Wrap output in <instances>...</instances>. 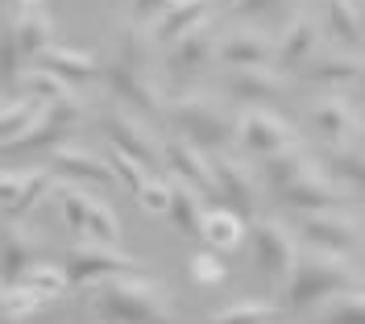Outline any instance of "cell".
I'll list each match as a JSON object with an SVG mask.
<instances>
[{
  "label": "cell",
  "instance_id": "obj_26",
  "mask_svg": "<svg viewBox=\"0 0 365 324\" xmlns=\"http://www.w3.org/2000/svg\"><path fill=\"white\" fill-rule=\"evenodd\" d=\"M0 262H4V283H21L25 270L42 262V250H38V241H34V237H29V233H25L17 221H9V225H4Z\"/></svg>",
  "mask_w": 365,
  "mask_h": 324
},
{
  "label": "cell",
  "instance_id": "obj_5",
  "mask_svg": "<svg viewBox=\"0 0 365 324\" xmlns=\"http://www.w3.org/2000/svg\"><path fill=\"white\" fill-rule=\"evenodd\" d=\"M58 262H63V270H67L71 287H100V283L120 278V275H145L133 254H125V250H116V245H100V241L71 245Z\"/></svg>",
  "mask_w": 365,
  "mask_h": 324
},
{
  "label": "cell",
  "instance_id": "obj_47",
  "mask_svg": "<svg viewBox=\"0 0 365 324\" xmlns=\"http://www.w3.org/2000/svg\"><path fill=\"white\" fill-rule=\"evenodd\" d=\"M357 13H361V25H365V4H361V9H357Z\"/></svg>",
  "mask_w": 365,
  "mask_h": 324
},
{
  "label": "cell",
  "instance_id": "obj_3",
  "mask_svg": "<svg viewBox=\"0 0 365 324\" xmlns=\"http://www.w3.org/2000/svg\"><path fill=\"white\" fill-rule=\"evenodd\" d=\"M91 308L104 324H175L166 287L145 275H120L91 287Z\"/></svg>",
  "mask_w": 365,
  "mask_h": 324
},
{
  "label": "cell",
  "instance_id": "obj_10",
  "mask_svg": "<svg viewBox=\"0 0 365 324\" xmlns=\"http://www.w3.org/2000/svg\"><path fill=\"white\" fill-rule=\"evenodd\" d=\"M212 175H216V196L241 216H257L262 208V179H253L250 171L228 154H212Z\"/></svg>",
  "mask_w": 365,
  "mask_h": 324
},
{
  "label": "cell",
  "instance_id": "obj_7",
  "mask_svg": "<svg viewBox=\"0 0 365 324\" xmlns=\"http://www.w3.org/2000/svg\"><path fill=\"white\" fill-rule=\"evenodd\" d=\"M250 241H253V262L262 266V275L270 278V283L287 287V278H291V270H295V262H299V250H295L299 237L287 225L262 216V221L250 225Z\"/></svg>",
  "mask_w": 365,
  "mask_h": 324
},
{
  "label": "cell",
  "instance_id": "obj_39",
  "mask_svg": "<svg viewBox=\"0 0 365 324\" xmlns=\"http://www.w3.org/2000/svg\"><path fill=\"white\" fill-rule=\"evenodd\" d=\"M108 162H113V171H116V183L125 187V191H133V200H137V191L150 183V171H145L137 158L120 154V150H113V154H108Z\"/></svg>",
  "mask_w": 365,
  "mask_h": 324
},
{
  "label": "cell",
  "instance_id": "obj_21",
  "mask_svg": "<svg viewBox=\"0 0 365 324\" xmlns=\"http://www.w3.org/2000/svg\"><path fill=\"white\" fill-rule=\"evenodd\" d=\"M312 59H316V25L312 17H291V25L282 29V38H278V54H274V67L278 71H303L312 67Z\"/></svg>",
  "mask_w": 365,
  "mask_h": 324
},
{
  "label": "cell",
  "instance_id": "obj_20",
  "mask_svg": "<svg viewBox=\"0 0 365 324\" xmlns=\"http://www.w3.org/2000/svg\"><path fill=\"white\" fill-rule=\"evenodd\" d=\"M207 13H212V0H175L158 21H154V29H150L154 46H175V42H182L187 34L204 29Z\"/></svg>",
  "mask_w": 365,
  "mask_h": 324
},
{
  "label": "cell",
  "instance_id": "obj_49",
  "mask_svg": "<svg viewBox=\"0 0 365 324\" xmlns=\"http://www.w3.org/2000/svg\"><path fill=\"white\" fill-rule=\"evenodd\" d=\"M361 96H365V79H361Z\"/></svg>",
  "mask_w": 365,
  "mask_h": 324
},
{
  "label": "cell",
  "instance_id": "obj_36",
  "mask_svg": "<svg viewBox=\"0 0 365 324\" xmlns=\"http://www.w3.org/2000/svg\"><path fill=\"white\" fill-rule=\"evenodd\" d=\"M88 241H100V245H120V216H116L104 200L91 196V212H88Z\"/></svg>",
  "mask_w": 365,
  "mask_h": 324
},
{
  "label": "cell",
  "instance_id": "obj_43",
  "mask_svg": "<svg viewBox=\"0 0 365 324\" xmlns=\"http://www.w3.org/2000/svg\"><path fill=\"white\" fill-rule=\"evenodd\" d=\"M237 17H262V13H270V9H278V0H232L228 4Z\"/></svg>",
  "mask_w": 365,
  "mask_h": 324
},
{
  "label": "cell",
  "instance_id": "obj_38",
  "mask_svg": "<svg viewBox=\"0 0 365 324\" xmlns=\"http://www.w3.org/2000/svg\"><path fill=\"white\" fill-rule=\"evenodd\" d=\"M316 324H365V287L361 291H349V295H336L319 312Z\"/></svg>",
  "mask_w": 365,
  "mask_h": 324
},
{
  "label": "cell",
  "instance_id": "obj_19",
  "mask_svg": "<svg viewBox=\"0 0 365 324\" xmlns=\"http://www.w3.org/2000/svg\"><path fill=\"white\" fill-rule=\"evenodd\" d=\"M278 200L287 204V208L295 212H336L349 200L344 196V187L336 179H328V175H307V179H299L295 187H287V191H278Z\"/></svg>",
  "mask_w": 365,
  "mask_h": 324
},
{
  "label": "cell",
  "instance_id": "obj_4",
  "mask_svg": "<svg viewBox=\"0 0 365 324\" xmlns=\"http://www.w3.org/2000/svg\"><path fill=\"white\" fill-rule=\"evenodd\" d=\"M166 121H170L175 138L200 146L204 154H225L228 146L241 138V116L225 113L216 100H207V96H200V92L170 96Z\"/></svg>",
  "mask_w": 365,
  "mask_h": 324
},
{
  "label": "cell",
  "instance_id": "obj_42",
  "mask_svg": "<svg viewBox=\"0 0 365 324\" xmlns=\"http://www.w3.org/2000/svg\"><path fill=\"white\" fill-rule=\"evenodd\" d=\"M0 54H4V75H9V79H17V75H21V71H17V54H21V46H17V29H13V21L4 25Z\"/></svg>",
  "mask_w": 365,
  "mask_h": 324
},
{
  "label": "cell",
  "instance_id": "obj_45",
  "mask_svg": "<svg viewBox=\"0 0 365 324\" xmlns=\"http://www.w3.org/2000/svg\"><path fill=\"white\" fill-rule=\"evenodd\" d=\"M17 4H25V9L34 13V9H38V4H46V0H17Z\"/></svg>",
  "mask_w": 365,
  "mask_h": 324
},
{
  "label": "cell",
  "instance_id": "obj_11",
  "mask_svg": "<svg viewBox=\"0 0 365 324\" xmlns=\"http://www.w3.org/2000/svg\"><path fill=\"white\" fill-rule=\"evenodd\" d=\"M307 125H312V133H316L328 150L357 146V129H361L357 113L349 108V100H341V96H324V100H316V104L307 108Z\"/></svg>",
  "mask_w": 365,
  "mask_h": 324
},
{
  "label": "cell",
  "instance_id": "obj_46",
  "mask_svg": "<svg viewBox=\"0 0 365 324\" xmlns=\"http://www.w3.org/2000/svg\"><path fill=\"white\" fill-rule=\"evenodd\" d=\"M357 146L365 150V116H361V129H357Z\"/></svg>",
  "mask_w": 365,
  "mask_h": 324
},
{
  "label": "cell",
  "instance_id": "obj_6",
  "mask_svg": "<svg viewBox=\"0 0 365 324\" xmlns=\"http://www.w3.org/2000/svg\"><path fill=\"white\" fill-rule=\"evenodd\" d=\"M295 237L312 250H328V254L353 258L365 245V233L357 216H344V212H307L295 221Z\"/></svg>",
  "mask_w": 365,
  "mask_h": 324
},
{
  "label": "cell",
  "instance_id": "obj_25",
  "mask_svg": "<svg viewBox=\"0 0 365 324\" xmlns=\"http://www.w3.org/2000/svg\"><path fill=\"white\" fill-rule=\"evenodd\" d=\"M307 175H316V171H312V158L299 146L295 150H282V154H270V158H257V179L270 191H287L299 179H307Z\"/></svg>",
  "mask_w": 365,
  "mask_h": 324
},
{
  "label": "cell",
  "instance_id": "obj_27",
  "mask_svg": "<svg viewBox=\"0 0 365 324\" xmlns=\"http://www.w3.org/2000/svg\"><path fill=\"white\" fill-rule=\"evenodd\" d=\"M245 241V216L232 208H212L204 221V245L216 254H228Z\"/></svg>",
  "mask_w": 365,
  "mask_h": 324
},
{
  "label": "cell",
  "instance_id": "obj_13",
  "mask_svg": "<svg viewBox=\"0 0 365 324\" xmlns=\"http://www.w3.org/2000/svg\"><path fill=\"white\" fill-rule=\"evenodd\" d=\"M50 166H34V171H4L0 175V208L4 221H21L42 196H50Z\"/></svg>",
  "mask_w": 365,
  "mask_h": 324
},
{
  "label": "cell",
  "instance_id": "obj_1",
  "mask_svg": "<svg viewBox=\"0 0 365 324\" xmlns=\"http://www.w3.org/2000/svg\"><path fill=\"white\" fill-rule=\"evenodd\" d=\"M349 291H361V275L353 270V262L303 245L295 270L282 287V312H307V308L328 303L332 295H349Z\"/></svg>",
  "mask_w": 365,
  "mask_h": 324
},
{
  "label": "cell",
  "instance_id": "obj_15",
  "mask_svg": "<svg viewBox=\"0 0 365 324\" xmlns=\"http://www.w3.org/2000/svg\"><path fill=\"white\" fill-rule=\"evenodd\" d=\"M50 171L54 175H63V179H71L75 187H108L116 183V171L108 158H100V154H91V150H83V146H58V150H50Z\"/></svg>",
  "mask_w": 365,
  "mask_h": 324
},
{
  "label": "cell",
  "instance_id": "obj_33",
  "mask_svg": "<svg viewBox=\"0 0 365 324\" xmlns=\"http://www.w3.org/2000/svg\"><path fill=\"white\" fill-rule=\"evenodd\" d=\"M17 92L34 96V100H42V104H58V100L71 96V83H63L58 75H50V71H42V67H25L21 75H17Z\"/></svg>",
  "mask_w": 365,
  "mask_h": 324
},
{
  "label": "cell",
  "instance_id": "obj_48",
  "mask_svg": "<svg viewBox=\"0 0 365 324\" xmlns=\"http://www.w3.org/2000/svg\"><path fill=\"white\" fill-rule=\"evenodd\" d=\"M220 4H225V9H228V4H232V0H220Z\"/></svg>",
  "mask_w": 365,
  "mask_h": 324
},
{
  "label": "cell",
  "instance_id": "obj_16",
  "mask_svg": "<svg viewBox=\"0 0 365 324\" xmlns=\"http://www.w3.org/2000/svg\"><path fill=\"white\" fill-rule=\"evenodd\" d=\"M220 92L228 100H241V104H266V100H278L287 92V79H282V71H274V67L225 71L220 75Z\"/></svg>",
  "mask_w": 365,
  "mask_h": 324
},
{
  "label": "cell",
  "instance_id": "obj_32",
  "mask_svg": "<svg viewBox=\"0 0 365 324\" xmlns=\"http://www.w3.org/2000/svg\"><path fill=\"white\" fill-rule=\"evenodd\" d=\"M328 34L336 46H349L357 50L365 42V25H361V13L353 9V0H328Z\"/></svg>",
  "mask_w": 365,
  "mask_h": 324
},
{
  "label": "cell",
  "instance_id": "obj_18",
  "mask_svg": "<svg viewBox=\"0 0 365 324\" xmlns=\"http://www.w3.org/2000/svg\"><path fill=\"white\" fill-rule=\"evenodd\" d=\"M88 116V104L79 100V96H67V100H58V104H50L42 116V125L29 133V138L17 141V150H38V146H63V138H71L75 133V125Z\"/></svg>",
  "mask_w": 365,
  "mask_h": 324
},
{
  "label": "cell",
  "instance_id": "obj_35",
  "mask_svg": "<svg viewBox=\"0 0 365 324\" xmlns=\"http://www.w3.org/2000/svg\"><path fill=\"white\" fill-rule=\"evenodd\" d=\"M46 303L50 300L38 295L34 287H25V283H4V291H0V312H4V320H25V316L42 312Z\"/></svg>",
  "mask_w": 365,
  "mask_h": 324
},
{
  "label": "cell",
  "instance_id": "obj_29",
  "mask_svg": "<svg viewBox=\"0 0 365 324\" xmlns=\"http://www.w3.org/2000/svg\"><path fill=\"white\" fill-rule=\"evenodd\" d=\"M307 75L316 79V83H328V88H349V83H357L361 88L365 79V63L361 59H349V54H328V59H316Z\"/></svg>",
  "mask_w": 365,
  "mask_h": 324
},
{
  "label": "cell",
  "instance_id": "obj_22",
  "mask_svg": "<svg viewBox=\"0 0 365 324\" xmlns=\"http://www.w3.org/2000/svg\"><path fill=\"white\" fill-rule=\"evenodd\" d=\"M34 63H38L42 71H50V75H58L63 83H91V79L104 75L100 63H96V54L75 50V46H50V50H42Z\"/></svg>",
  "mask_w": 365,
  "mask_h": 324
},
{
  "label": "cell",
  "instance_id": "obj_24",
  "mask_svg": "<svg viewBox=\"0 0 365 324\" xmlns=\"http://www.w3.org/2000/svg\"><path fill=\"white\" fill-rule=\"evenodd\" d=\"M50 104H42V100H34V96H9L4 100V108H0V141H4V150H13L21 138H29L38 125H42V116Z\"/></svg>",
  "mask_w": 365,
  "mask_h": 324
},
{
  "label": "cell",
  "instance_id": "obj_17",
  "mask_svg": "<svg viewBox=\"0 0 365 324\" xmlns=\"http://www.w3.org/2000/svg\"><path fill=\"white\" fill-rule=\"evenodd\" d=\"M278 42H270L262 29H232L220 38L216 59L225 63V71H245V67H270Z\"/></svg>",
  "mask_w": 365,
  "mask_h": 324
},
{
  "label": "cell",
  "instance_id": "obj_2",
  "mask_svg": "<svg viewBox=\"0 0 365 324\" xmlns=\"http://www.w3.org/2000/svg\"><path fill=\"white\" fill-rule=\"evenodd\" d=\"M150 34H141V29H125V38H120V50H116V59L104 67V83H108V92L116 96V104L120 108H129V113H141V116H166V104H170V96H162L154 88V79H150Z\"/></svg>",
  "mask_w": 365,
  "mask_h": 324
},
{
  "label": "cell",
  "instance_id": "obj_23",
  "mask_svg": "<svg viewBox=\"0 0 365 324\" xmlns=\"http://www.w3.org/2000/svg\"><path fill=\"white\" fill-rule=\"evenodd\" d=\"M175 183V196H170V229L179 237H191V241H204V221H207V208H204V191H195L191 183L182 179H170Z\"/></svg>",
  "mask_w": 365,
  "mask_h": 324
},
{
  "label": "cell",
  "instance_id": "obj_28",
  "mask_svg": "<svg viewBox=\"0 0 365 324\" xmlns=\"http://www.w3.org/2000/svg\"><path fill=\"white\" fill-rule=\"evenodd\" d=\"M324 175L328 179H336L341 187H357L365 191V150L361 146H341V150H324Z\"/></svg>",
  "mask_w": 365,
  "mask_h": 324
},
{
  "label": "cell",
  "instance_id": "obj_40",
  "mask_svg": "<svg viewBox=\"0 0 365 324\" xmlns=\"http://www.w3.org/2000/svg\"><path fill=\"white\" fill-rule=\"evenodd\" d=\"M170 196H175V183H170V179H154V175H150V183L137 191V208L150 212V216H158V212L166 216V212H170Z\"/></svg>",
  "mask_w": 365,
  "mask_h": 324
},
{
  "label": "cell",
  "instance_id": "obj_9",
  "mask_svg": "<svg viewBox=\"0 0 365 324\" xmlns=\"http://www.w3.org/2000/svg\"><path fill=\"white\" fill-rule=\"evenodd\" d=\"M100 129H104V138L113 141V150H120V154H129V158H137L145 171L150 166H158L162 162V141H154V133L137 121L129 108H108V113L100 116Z\"/></svg>",
  "mask_w": 365,
  "mask_h": 324
},
{
  "label": "cell",
  "instance_id": "obj_14",
  "mask_svg": "<svg viewBox=\"0 0 365 324\" xmlns=\"http://www.w3.org/2000/svg\"><path fill=\"white\" fill-rule=\"evenodd\" d=\"M216 50H220V42L212 38V29H195V34H187L182 42H175V46L166 50L162 71H166L170 83H187V79H195L207 63H216Z\"/></svg>",
  "mask_w": 365,
  "mask_h": 324
},
{
  "label": "cell",
  "instance_id": "obj_8",
  "mask_svg": "<svg viewBox=\"0 0 365 324\" xmlns=\"http://www.w3.org/2000/svg\"><path fill=\"white\" fill-rule=\"evenodd\" d=\"M299 129L287 121V116L270 113V108H250L241 113V138L237 146L253 154V158H270V154H282V150H295L299 146Z\"/></svg>",
  "mask_w": 365,
  "mask_h": 324
},
{
  "label": "cell",
  "instance_id": "obj_41",
  "mask_svg": "<svg viewBox=\"0 0 365 324\" xmlns=\"http://www.w3.org/2000/svg\"><path fill=\"white\" fill-rule=\"evenodd\" d=\"M187 270H191V278H195L200 287H216V283H225V275H228L216 250H200V254H191Z\"/></svg>",
  "mask_w": 365,
  "mask_h": 324
},
{
  "label": "cell",
  "instance_id": "obj_31",
  "mask_svg": "<svg viewBox=\"0 0 365 324\" xmlns=\"http://www.w3.org/2000/svg\"><path fill=\"white\" fill-rule=\"evenodd\" d=\"M13 29H17V46H21V54H29V59H38L42 50L54 46V17L50 13H21L17 21H13Z\"/></svg>",
  "mask_w": 365,
  "mask_h": 324
},
{
  "label": "cell",
  "instance_id": "obj_34",
  "mask_svg": "<svg viewBox=\"0 0 365 324\" xmlns=\"http://www.w3.org/2000/svg\"><path fill=\"white\" fill-rule=\"evenodd\" d=\"M25 287H34L38 295H46V300H58V295H67V287H71V278L67 270H63V262H38V266H29L21 275Z\"/></svg>",
  "mask_w": 365,
  "mask_h": 324
},
{
  "label": "cell",
  "instance_id": "obj_12",
  "mask_svg": "<svg viewBox=\"0 0 365 324\" xmlns=\"http://www.w3.org/2000/svg\"><path fill=\"white\" fill-rule=\"evenodd\" d=\"M162 166L170 171V179H182L204 196H216V175H212V154H204L200 146L182 138H166L162 141Z\"/></svg>",
  "mask_w": 365,
  "mask_h": 324
},
{
  "label": "cell",
  "instance_id": "obj_37",
  "mask_svg": "<svg viewBox=\"0 0 365 324\" xmlns=\"http://www.w3.org/2000/svg\"><path fill=\"white\" fill-rule=\"evenodd\" d=\"M54 196H58V208H63V221H67V229H75L79 237H83V233H88L91 196L83 191V187H58Z\"/></svg>",
  "mask_w": 365,
  "mask_h": 324
},
{
  "label": "cell",
  "instance_id": "obj_50",
  "mask_svg": "<svg viewBox=\"0 0 365 324\" xmlns=\"http://www.w3.org/2000/svg\"><path fill=\"white\" fill-rule=\"evenodd\" d=\"M100 324H104V320H100Z\"/></svg>",
  "mask_w": 365,
  "mask_h": 324
},
{
  "label": "cell",
  "instance_id": "obj_30",
  "mask_svg": "<svg viewBox=\"0 0 365 324\" xmlns=\"http://www.w3.org/2000/svg\"><path fill=\"white\" fill-rule=\"evenodd\" d=\"M282 320V303H270V300H237L212 312L204 324H274Z\"/></svg>",
  "mask_w": 365,
  "mask_h": 324
},
{
  "label": "cell",
  "instance_id": "obj_44",
  "mask_svg": "<svg viewBox=\"0 0 365 324\" xmlns=\"http://www.w3.org/2000/svg\"><path fill=\"white\" fill-rule=\"evenodd\" d=\"M170 4L175 0H133V13H137V21H158Z\"/></svg>",
  "mask_w": 365,
  "mask_h": 324
}]
</instances>
